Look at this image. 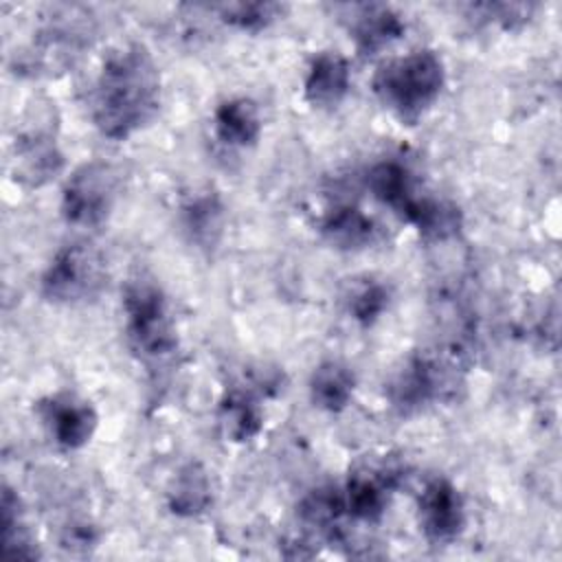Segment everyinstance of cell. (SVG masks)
<instances>
[{
  "instance_id": "cell-12",
  "label": "cell",
  "mask_w": 562,
  "mask_h": 562,
  "mask_svg": "<svg viewBox=\"0 0 562 562\" xmlns=\"http://www.w3.org/2000/svg\"><path fill=\"white\" fill-rule=\"evenodd\" d=\"M364 180L371 195L384 206H389L393 213H397L402 220L408 217L417 200L424 195V191L419 189L417 173L406 160L397 156L375 160L367 169Z\"/></svg>"
},
{
  "instance_id": "cell-20",
  "label": "cell",
  "mask_w": 562,
  "mask_h": 562,
  "mask_svg": "<svg viewBox=\"0 0 562 562\" xmlns=\"http://www.w3.org/2000/svg\"><path fill=\"white\" fill-rule=\"evenodd\" d=\"M310 400L318 411L342 413L356 393V375L340 360L321 362L310 375Z\"/></svg>"
},
{
  "instance_id": "cell-1",
  "label": "cell",
  "mask_w": 562,
  "mask_h": 562,
  "mask_svg": "<svg viewBox=\"0 0 562 562\" xmlns=\"http://www.w3.org/2000/svg\"><path fill=\"white\" fill-rule=\"evenodd\" d=\"M160 108V70L140 42L119 44L105 53L90 90L94 127L112 140L143 130Z\"/></svg>"
},
{
  "instance_id": "cell-19",
  "label": "cell",
  "mask_w": 562,
  "mask_h": 562,
  "mask_svg": "<svg viewBox=\"0 0 562 562\" xmlns=\"http://www.w3.org/2000/svg\"><path fill=\"white\" fill-rule=\"evenodd\" d=\"M213 505V485L200 461H187L171 476L167 487V507L173 516L198 518Z\"/></svg>"
},
{
  "instance_id": "cell-21",
  "label": "cell",
  "mask_w": 562,
  "mask_h": 562,
  "mask_svg": "<svg viewBox=\"0 0 562 562\" xmlns=\"http://www.w3.org/2000/svg\"><path fill=\"white\" fill-rule=\"evenodd\" d=\"M404 222H408L426 241H446L461 231L463 213L454 202L424 193Z\"/></svg>"
},
{
  "instance_id": "cell-4",
  "label": "cell",
  "mask_w": 562,
  "mask_h": 562,
  "mask_svg": "<svg viewBox=\"0 0 562 562\" xmlns=\"http://www.w3.org/2000/svg\"><path fill=\"white\" fill-rule=\"evenodd\" d=\"M108 268L103 255L86 241L61 246L42 272V296L55 305H83L105 288Z\"/></svg>"
},
{
  "instance_id": "cell-15",
  "label": "cell",
  "mask_w": 562,
  "mask_h": 562,
  "mask_svg": "<svg viewBox=\"0 0 562 562\" xmlns=\"http://www.w3.org/2000/svg\"><path fill=\"white\" fill-rule=\"evenodd\" d=\"M351 88V68L338 50H321L310 59L303 79L305 101L318 110H331L342 103Z\"/></svg>"
},
{
  "instance_id": "cell-9",
  "label": "cell",
  "mask_w": 562,
  "mask_h": 562,
  "mask_svg": "<svg viewBox=\"0 0 562 562\" xmlns=\"http://www.w3.org/2000/svg\"><path fill=\"white\" fill-rule=\"evenodd\" d=\"M417 522L430 544L454 542L465 527V501L446 476H432L417 496Z\"/></svg>"
},
{
  "instance_id": "cell-24",
  "label": "cell",
  "mask_w": 562,
  "mask_h": 562,
  "mask_svg": "<svg viewBox=\"0 0 562 562\" xmlns=\"http://www.w3.org/2000/svg\"><path fill=\"white\" fill-rule=\"evenodd\" d=\"M391 288L382 279L364 277L356 281L345 299L347 314L360 327H373L391 305Z\"/></svg>"
},
{
  "instance_id": "cell-11",
  "label": "cell",
  "mask_w": 562,
  "mask_h": 562,
  "mask_svg": "<svg viewBox=\"0 0 562 562\" xmlns=\"http://www.w3.org/2000/svg\"><path fill=\"white\" fill-rule=\"evenodd\" d=\"M178 222L189 244L202 252H211L224 235L226 206L215 189L200 187L180 200Z\"/></svg>"
},
{
  "instance_id": "cell-8",
  "label": "cell",
  "mask_w": 562,
  "mask_h": 562,
  "mask_svg": "<svg viewBox=\"0 0 562 562\" xmlns=\"http://www.w3.org/2000/svg\"><path fill=\"white\" fill-rule=\"evenodd\" d=\"M66 167L64 151L50 127L35 123L15 134L11 143V176L26 189L53 182Z\"/></svg>"
},
{
  "instance_id": "cell-6",
  "label": "cell",
  "mask_w": 562,
  "mask_h": 562,
  "mask_svg": "<svg viewBox=\"0 0 562 562\" xmlns=\"http://www.w3.org/2000/svg\"><path fill=\"white\" fill-rule=\"evenodd\" d=\"M459 371L454 360L439 353H413L386 386V397L395 411L411 415L432 402L448 400L457 393Z\"/></svg>"
},
{
  "instance_id": "cell-23",
  "label": "cell",
  "mask_w": 562,
  "mask_h": 562,
  "mask_svg": "<svg viewBox=\"0 0 562 562\" xmlns=\"http://www.w3.org/2000/svg\"><path fill=\"white\" fill-rule=\"evenodd\" d=\"M0 525H2V555L11 560H31L37 558V549L33 544V536L24 522L22 507L18 494L4 485L2 487V503H0Z\"/></svg>"
},
{
  "instance_id": "cell-16",
  "label": "cell",
  "mask_w": 562,
  "mask_h": 562,
  "mask_svg": "<svg viewBox=\"0 0 562 562\" xmlns=\"http://www.w3.org/2000/svg\"><path fill=\"white\" fill-rule=\"evenodd\" d=\"M318 231L323 239L345 252L369 248L378 239V224L358 204H334L321 217Z\"/></svg>"
},
{
  "instance_id": "cell-25",
  "label": "cell",
  "mask_w": 562,
  "mask_h": 562,
  "mask_svg": "<svg viewBox=\"0 0 562 562\" xmlns=\"http://www.w3.org/2000/svg\"><path fill=\"white\" fill-rule=\"evenodd\" d=\"M288 11L281 2H228L217 7L220 20L246 33H259L272 26Z\"/></svg>"
},
{
  "instance_id": "cell-22",
  "label": "cell",
  "mask_w": 562,
  "mask_h": 562,
  "mask_svg": "<svg viewBox=\"0 0 562 562\" xmlns=\"http://www.w3.org/2000/svg\"><path fill=\"white\" fill-rule=\"evenodd\" d=\"M347 516L342 490L331 485H321L305 494L299 503V518L305 527L316 529L329 540L336 538L340 520Z\"/></svg>"
},
{
  "instance_id": "cell-14",
  "label": "cell",
  "mask_w": 562,
  "mask_h": 562,
  "mask_svg": "<svg viewBox=\"0 0 562 562\" xmlns=\"http://www.w3.org/2000/svg\"><path fill=\"white\" fill-rule=\"evenodd\" d=\"M395 476L391 468H360L351 472L342 487L347 516L360 522H378L389 507Z\"/></svg>"
},
{
  "instance_id": "cell-3",
  "label": "cell",
  "mask_w": 562,
  "mask_h": 562,
  "mask_svg": "<svg viewBox=\"0 0 562 562\" xmlns=\"http://www.w3.org/2000/svg\"><path fill=\"white\" fill-rule=\"evenodd\" d=\"M121 307L127 342L145 362H160L176 353V318L162 285L154 277L145 272L130 277L121 292Z\"/></svg>"
},
{
  "instance_id": "cell-7",
  "label": "cell",
  "mask_w": 562,
  "mask_h": 562,
  "mask_svg": "<svg viewBox=\"0 0 562 562\" xmlns=\"http://www.w3.org/2000/svg\"><path fill=\"white\" fill-rule=\"evenodd\" d=\"M75 15V9H57L46 15V22L37 31V37L22 57L24 68L35 72H50L66 68L79 50L88 44V24Z\"/></svg>"
},
{
  "instance_id": "cell-2",
  "label": "cell",
  "mask_w": 562,
  "mask_h": 562,
  "mask_svg": "<svg viewBox=\"0 0 562 562\" xmlns=\"http://www.w3.org/2000/svg\"><path fill=\"white\" fill-rule=\"evenodd\" d=\"M373 94L402 123L415 125L446 86V64L430 48L411 50L384 61L373 75Z\"/></svg>"
},
{
  "instance_id": "cell-26",
  "label": "cell",
  "mask_w": 562,
  "mask_h": 562,
  "mask_svg": "<svg viewBox=\"0 0 562 562\" xmlns=\"http://www.w3.org/2000/svg\"><path fill=\"white\" fill-rule=\"evenodd\" d=\"M533 9H536L533 4H518V2H485V4L472 7V11L481 20L496 24L505 31H514V29H520L522 24H527Z\"/></svg>"
},
{
  "instance_id": "cell-17",
  "label": "cell",
  "mask_w": 562,
  "mask_h": 562,
  "mask_svg": "<svg viewBox=\"0 0 562 562\" xmlns=\"http://www.w3.org/2000/svg\"><path fill=\"white\" fill-rule=\"evenodd\" d=\"M263 130L259 105L248 97L224 99L213 112V132L226 147L246 149L257 145Z\"/></svg>"
},
{
  "instance_id": "cell-18",
  "label": "cell",
  "mask_w": 562,
  "mask_h": 562,
  "mask_svg": "<svg viewBox=\"0 0 562 562\" xmlns=\"http://www.w3.org/2000/svg\"><path fill=\"white\" fill-rule=\"evenodd\" d=\"M217 426L233 443L252 441L263 430V408L255 391L231 386L217 404Z\"/></svg>"
},
{
  "instance_id": "cell-5",
  "label": "cell",
  "mask_w": 562,
  "mask_h": 562,
  "mask_svg": "<svg viewBox=\"0 0 562 562\" xmlns=\"http://www.w3.org/2000/svg\"><path fill=\"white\" fill-rule=\"evenodd\" d=\"M119 200V171L105 160L79 165L61 189V217L77 228H97L108 222Z\"/></svg>"
},
{
  "instance_id": "cell-13",
  "label": "cell",
  "mask_w": 562,
  "mask_h": 562,
  "mask_svg": "<svg viewBox=\"0 0 562 562\" xmlns=\"http://www.w3.org/2000/svg\"><path fill=\"white\" fill-rule=\"evenodd\" d=\"M349 33L362 57H375L404 37L406 22L391 4H356L351 7Z\"/></svg>"
},
{
  "instance_id": "cell-10",
  "label": "cell",
  "mask_w": 562,
  "mask_h": 562,
  "mask_svg": "<svg viewBox=\"0 0 562 562\" xmlns=\"http://www.w3.org/2000/svg\"><path fill=\"white\" fill-rule=\"evenodd\" d=\"M37 415L61 450H79L90 443L99 426V415L88 400L72 393H55L37 402Z\"/></svg>"
},
{
  "instance_id": "cell-27",
  "label": "cell",
  "mask_w": 562,
  "mask_h": 562,
  "mask_svg": "<svg viewBox=\"0 0 562 562\" xmlns=\"http://www.w3.org/2000/svg\"><path fill=\"white\" fill-rule=\"evenodd\" d=\"M94 542H97V531L88 522H72V525L66 527V531L61 536V544L68 547V549L70 547L72 549H77V547L86 549V547H92Z\"/></svg>"
}]
</instances>
